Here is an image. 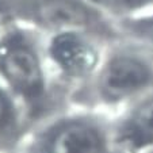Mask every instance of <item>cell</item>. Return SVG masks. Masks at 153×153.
<instances>
[{"label": "cell", "mask_w": 153, "mask_h": 153, "mask_svg": "<svg viewBox=\"0 0 153 153\" xmlns=\"http://www.w3.org/2000/svg\"><path fill=\"white\" fill-rule=\"evenodd\" d=\"M43 20L56 27L83 26L87 22V15L79 6L67 0H52L42 7Z\"/></svg>", "instance_id": "obj_5"}, {"label": "cell", "mask_w": 153, "mask_h": 153, "mask_svg": "<svg viewBox=\"0 0 153 153\" xmlns=\"http://www.w3.org/2000/svg\"><path fill=\"white\" fill-rule=\"evenodd\" d=\"M50 52L54 61L65 72L83 75L95 64L92 48L75 33H62L53 39Z\"/></svg>", "instance_id": "obj_3"}, {"label": "cell", "mask_w": 153, "mask_h": 153, "mask_svg": "<svg viewBox=\"0 0 153 153\" xmlns=\"http://www.w3.org/2000/svg\"><path fill=\"white\" fill-rule=\"evenodd\" d=\"M50 153H102V140L88 125L69 123L53 137Z\"/></svg>", "instance_id": "obj_4"}, {"label": "cell", "mask_w": 153, "mask_h": 153, "mask_svg": "<svg viewBox=\"0 0 153 153\" xmlns=\"http://www.w3.org/2000/svg\"><path fill=\"white\" fill-rule=\"evenodd\" d=\"M150 80V72L136 58L118 57L106 67L102 75V90L108 98L122 99L144 88Z\"/></svg>", "instance_id": "obj_2"}, {"label": "cell", "mask_w": 153, "mask_h": 153, "mask_svg": "<svg viewBox=\"0 0 153 153\" xmlns=\"http://www.w3.org/2000/svg\"><path fill=\"white\" fill-rule=\"evenodd\" d=\"M0 69L19 92L35 96L43 85L42 72L35 53L22 43H11L0 56Z\"/></svg>", "instance_id": "obj_1"}, {"label": "cell", "mask_w": 153, "mask_h": 153, "mask_svg": "<svg viewBox=\"0 0 153 153\" xmlns=\"http://www.w3.org/2000/svg\"><path fill=\"white\" fill-rule=\"evenodd\" d=\"M10 115V106L7 99L4 98V95L0 92V129L4 126V123L7 122Z\"/></svg>", "instance_id": "obj_7"}, {"label": "cell", "mask_w": 153, "mask_h": 153, "mask_svg": "<svg viewBox=\"0 0 153 153\" xmlns=\"http://www.w3.org/2000/svg\"><path fill=\"white\" fill-rule=\"evenodd\" d=\"M130 137L138 144L153 142V100L142 104L131 118Z\"/></svg>", "instance_id": "obj_6"}]
</instances>
